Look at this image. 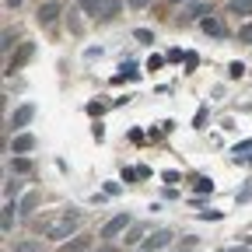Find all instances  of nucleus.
I'll return each instance as SVG.
<instances>
[{
  "label": "nucleus",
  "instance_id": "obj_1",
  "mask_svg": "<svg viewBox=\"0 0 252 252\" xmlns=\"http://www.w3.org/2000/svg\"><path fill=\"white\" fill-rule=\"evenodd\" d=\"M81 228V214L77 210H60L42 220V235L46 238H70V231Z\"/></svg>",
  "mask_w": 252,
  "mask_h": 252
},
{
  "label": "nucleus",
  "instance_id": "obj_2",
  "mask_svg": "<svg viewBox=\"0 0 252 252\" xmlns=\"http://www.w3.org/2000/svg\"><path fill=\"white\" fill-rule=\"evenodd\" d=\"M130 224H133V220H130V214H116V217L109 220V224L102 228V238H116V235H123Z\"/></svg>",
  "mask_w": 252,
  "mask_h": 252
},
{
  "label": "nucleus",
  "instance_id": "obj_3",
  "mask_svg": "<svg viewBox=\"0 0 252 252\" xmlns=\"http://www.w3.org/2000/svg\"><path fill=\"white\" fill-rule=\"evenodd\" d=\"M172 238H175V235H172L168 228H161V231H154V235H147L144 249H147V252H161L165 245H172Z\"/></svg>",
  "mask_w": 252,
  "mask_h": 252
},
{
  "label": "nucleus",
  "instance_id": "obj_4",
  "mask_svg": "<svg viewBox=\"0 0 252 252\" xmlns=\"http://www.w3.org/2000/svg\"><path fill=\"white\" fill-rule=\"evenodd\" d=\"M56 14H60V4H56V0H46V4L39 7V14H35V18H39V25H53V21H56Z\"/></svg>",
  "mask_w": 252,
  "mask_h": 252
},
{
  "label": "nucleus",
  "instance_id": "obj_5",
  "mask_svg": "<svg viewBox=\"0 0 252 252\" xmlns=\"http://www.w3.org/2000/svg\"><path fill=\"white\" fill-rule=\"evenodd\" d=\"M32 116H35V105H21V109L11 116V126H14V130H21V126L32 123Z\"/></svg>",
  "mask_w": 252,
  "mask_h": 252
},
{
  "label": "nucleus",
  "instance_id": "obj_6",
  "mask_svg": "<svg viewBox=\"0 0 252 252\" xmlns=\"http://www.w3.org/2000/svg\"><path fill=\"white\" fill-rule=\"evenodd\" d=\"M228 14L249 18V14H252V0H228Z\"/></svg>",
  "mask_w": 252,
  "mask_h": 252
},
{
  "label": "nucleus",
  "instance_id": "obj_7",
  "mask_svg": "<svg viewBox=\"0 0 252 252\" xmlns=\"http://www.w3.org/2000/svg\"><path fill=\"white\" fill-rule=\"evenodd\" d=\"M203 14H210V4H193V7L182 11V21H196V18H203Z\"/></svg>",
  "mask_w": 252,
  "mask_h": 252
},
{
  "label": "nucleus",
  "instance_id": "obj_8",
  "mask_svg": "<svg viewBox=\"0 0 252 252\" xmlns=\"http://www.w3.org/2000/svg\"><path fill=\"white\" fill-rule=\"evenodd\" d=\"M88 245H91V238H70L60 245V252H88Z\"/></svg>",
  "mask_w": 252,
  "mask_h": 252
},
{
  "label": "nucleus",
  "instance_id": "obj_9",
  "mask_svg": "<svg viewBox=\"0 0 252 252\" xmlns=\"http://www.w3.org/2000/svg\"><path fill=\"white\" fill-rule=\"evenodd\" d=\"M119 7H123V0H102V14H98V18L112 21V18L119 14Z\"/></svg>",
  "mask_w": 252,
  "mask_h": 252
},
{
  "label": "nucleus",
  "instance_id": "obj_10",
  "mask_svg": "<svg viewBox=\"0 0 252 252\" xmlns=\"http://www.w3.org/2000/svg\"><path fill=\"white\" fill-rule=\"evenodd\" d=\"M32 147H35V137H32V133H21V137L14 140V154H25V151H32Z\"/></svg>",
  "mask_w": 252,
  "mask_h": 252
},
{
  "label": "nucleus",
  "instance_id": "obj_11",
  "mask_svg": "<svg viewBox=\"0 0 252 252\" xmlns=\"http://www.w3.org/2000/svg\"><path fill=\"white\" fill-rule=\"evenodd\" d=\"M203 32H207V35H217V39H220V35H224V25H220L217 18H203Z\"/></svg>",
  "mask_w": 252,
  "mask_h": 252
},
{
  "label": "nucleus",
  "instance_id": "obj_12",
  "mask_svg": "<svg viewBox=\"0 0 252 252\" xmlns=\"http://www.w3.org/2000/svg\"><path fill=\"white\" fill-rule=\"evenodd\" d=\"M14 252H42L39 238H28V242H14Z\"/></svg>",
  "mask_w": 252,
  "mask_h": 252
},
{
  "label": "nucleus",
  "instance_id": "obj_13",
  "mask_svg": "<svg viewBox=\"0 0 252 252\" xmlns=\"http://www.w3.org/2000/svg\"><path fill=\"white\" fill-rule=\"evenodd\" d=\"M144 235H147V224H133V228H130V235H126V245H137Z\"/></svg>",
  "mask_w": 252,
  "mask_h": 252
},
{
  "label": "nucleus",
  "instance_id": "obj_14",
  "mask_svg": "<svg viewBox=\"0 0 252 252\" xmlns=\"http://www.w3.org/2000/svg\"><path fill=\"white\" fill-rule=\"evenodd\" d=\"M77 4L88 11V14H94V18H98L102 14V0H77Z\"/></svg>",
  "mask_w": 252,
  "mask_h": 252
},
{
  "label": "nucleus",
  "instance_id": "obj_15",
  "mask_svg": "<svg viewBox=\"0 0 252 252\" xmlns=\"http://www.w3.org/2000/svg\"><path fill=\"white\" fill-rule=\"evenodd\" d=\"M14 210H18V207L7 200V207H4V235H11V220H14Z\"/></svg>",
  "mask_w": 252,
  "mask_h": 252
},
{
  "label": "nucleus",
  "instance_id": "obj_16",
  "mask_svg": "<svg viewBox=\"0 0 252 252\" xmlns=\"http://www.w3.org/2000/svg\"><path fill=\"white\" fill-rule=\"evenodd\" d=\"M35 207H39V193H28V196L21 200V210H25V214H28V210H35Z\"/></svg>",
  "mask_w": 252,
  "mask_h": 252
},
{
  "label": "nucleus",
  "instance_id": "obj_17",
  "mask_svg": "<svg viewBox=\"0 0 252 252\" xmlns=\"http://www.w3.org/2000/svg\"><path fill=\"white\" fill-rule=\"evenodd\" d=\"M18 189H21V182H18V179H7V182H4V196H7V200L18 196Z\"/></svg>",
  "mask_w": 252,
  "mask_h": 252
},
{
  "label": "nucleus",
  "instance_id": "obj_18",
  "mask_svg": "<svg viewBox=\"0 0 252 252\" xmlns=\"http://www.w3.org/2000/svg\"><path fill=\"white\" fill-rule=\"evenodd\" d=\"M238 42H252V21H245V25L238 28Z\"/></svg>",
  "mask_w": 252,
  "mask_h": 252
},
{
  "label": "nucleus",
  "instance_id": "obj_19",
  "mask_svg": "<svg viewBox=\"0 0 252 252\" xmlns=\"http://www.w3.org/2000/svg\"><path fill=\"white\" fill-rule=\"evenodd\" d=\"M133 39H137V42H154V32H147V28H137V32H133Z\"/></svg>",
  "mask_w": 252,
  "mask_h": 252
},
{
  "label": "nucleus",
  "instance_id": "obj_20",
  "mask_svg": "<svg viewBox=\"0 0 252 252\" xmlns=\"http://www.w3.org/2000/svg\"><path fill=\"white\" fill-rule=\"evenodd\" d=\"M14 39H18V35H14V32H11V28H7V32H4V42H0V49H4V53H7V49L14 46Z\"/></svg>",
  "mask_w": 252,
  "mask_h": 252
},
{
  "label": "nucleus",
  "instance_id": "obj_21",
  "mask_svg": "<svg viewBox=\"0 0 252 252\" xmlns=\"http://www.w3.org/2000/svg\"><path fill=\"white\" fill-rule=\"evenodd\" d=\"M242 70H245L242 63H231V67H228V74H231V77H242Z\"/></svg>",
  "mask_w": 252,
  "mask_h": 252
},
{
  "label": "nucleus",
  "instance_id": "obj_22",
  "mask_svg": "<svg viewBox=\"0 0 252 252\" xmlns=\"http://www.w3.org/2000/svg\"><path fill=\"white\" fill-rule=\"evenodd\" d=\"M249 196H252V182H249V186H245V189H242V193H238V203H245V200H249Z\"/></svg>",
  "mask_w": 252,
  "mask_h": 252
},
{
  "label": "nucleus",
  "instance_id": "obj_23",
  "mask_svg": "<svg viewBox=\"0 0 252 252\" xmlns=\"http://www.w3.org/2000/svg\"><path fill=\"white\" fill-rule=\"evenodd\" d=\"M193 182H196V189H203V193H207V189H214V186H210V179H193Z\"/></svg>",
  "mask_w": 252,
  "mask_h": 252
},
{
  "label": "nucleus",
  "instance_id": "obj_24",
  "mask_svg": "<svg viewBox=\"0 0 252 252\" xmlns=\"http://www.w3.org/2000/svg\"><path fill=\"white\" fill-rule=\"evenodd\" d=\"M126 4H130V7H137V11H140V7H147V4H151V0H126Z\"/></svg>",
  "mask_w": 252,
  "mask_h": 252
},
{
  "label": "nucleus",
  "instance_id": "obj_25",
  "mask_svg": "<svg viewBox=\"0 0 252 252\" xmlns=\"http://www.w3.org/2000/svg\"><path fill=\"white\" fill-rule=\"evenodd\" d=\"M7 7L14 11V7H21V0H7Z\"/></svg>",
  "mask_w": 252,
  "mask_h": 252
},
{
  "label": "nucleus",
  "instance_id": "obj_26",
  "mask_svg": "<svg viewBox=\"0 0 252 252\" xmlns=\"http://www.w3.org/2000/svg\"><path fill=\"white\" fill-rule=\"evenodd\" d=\"M94 252H116V249L112 245H102V249H94Z\"/></svg>",
  "mask_w": 252,
  "mask_h": 252
},
{
  "label": "nucleus",
  "instance_id": "obj_27",
  "mask_svg": "<svg viewBox=\"0 0 252 252\" xmlns=\"http://www.w3.org/2000/svg\"><path fill=\"white\" fill-rule=\"evenodd\" d=\"M189 245H193V242H189ZM189 245H186V249H175V252H189Z\"/></svg>",
  "mask_w": 252,
  "mask_h": 252
},
{
  "label": "nucleus",
  "instance_id": "obj_28",
  "mask_svg": "<svg viewBox=\"0 0 252 252\" xmlns=\"http://www.w3.org/2000/svg\"><path fill=\"white\" fill-rule=\"evenodd\" d=\"M228 252H249V249H228Z\"/></svg>",
  "mask_w": 252,
  "mask_h": 252
}]
</instances>
